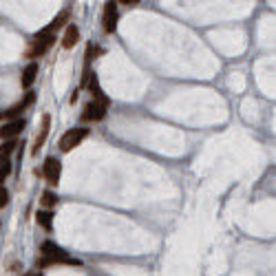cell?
I'll return each mask as SVG.
<instances>
[{
    "instance_id": "4fadbf2b",
    "label": "cell",
    "mask_w": 276,
    "mask_h": 276,
    "mask_svg": "<svg viewBox=\"0 0 276 276\" xmlns=\"http://www.w3.org/2000/svg\"><path fill=\"white\" fill-rule=\"evenodd\" d=\"M38 223H40L45 230H51V226H53V212L40 210V212H38Z\"/></svg>"
},
{
    "instance_id": "e0dca14e",
    "label": "cell",
    "mask_w": 276,
    "mask_h": 276,
    "mask_svg": "<svg viewBox=\"0 0 276 276\" xmlns=\"http://www.w3.org/2000/svg\"><path fill=\"white\" fill-rule=\"evenodd\" d=\"M117 4H128V7H135V4H139V0H122V2Z\"/></svg>"
},
{
    "instance_id": "30bf717a",
    "label": "cell",
    "mask_w": 276,
    "mask_h": 276,
    "mask_svg": "<svg viewBox=\"0 0 276 276\" xmlns=\"http://www.w3.org/2000/svg\"><path fill=\"white\" fill-rule=\"evenodd\" d=\"M38 78V64L36 62H31V64H27L25 69H22V78H20V84L22 89H29L33 82H36Z\"/></svg>"
},
{
    "instance_id": "5bb4252c",
    "label": "cell",
    "mask_w": 276,
    "mask_h": 276,
    "mask_svg": "<svg viewBox=\"0 0 276 276\" xmlns=\"http://www.w3.org/2000/svg\"><path fill=\"white\" fill-rule=\"evenodd\" d=\"M40 203H42V208H53L58 203V194L51 192V190H45L40 197Z\"/></svg>"
},
{
    "instance_id": "9a60e30c",
    "label": "cell",
    "mask_w": 276,
    "mask_h": 276,
    "mask_svg": "<svg viewBox=\"0 0 276 276\" xmlns=\"http://www.w3.org/2000/svg\"><path fill=\"white\" fill-rule=\"evenodd\" d=\"M9 173H11V164L7 161V164H2V166H0V185H2V182L9 177Z\"/></svg>"
},
{
    "instance_id": "2e32d148",
    "label": "cell",
    "mask_w": 276,
    "mask_h": 276,
    "mask_svg": "<svg viewBox=\"0 0 276 276\" xmlns=\"http://www.w3.org/2000/svg\"><path fill=\"white\" fill-rule=\"evenodd\" d=\"M7 203H9V192L4 188H0V210H2Z\"/></svg>"
},
{
    "instance_id": "ba28073f",
    "label": "cell",
    "mask_w": 276,
    "mask_h": 276,
    "mask_svg": "<svg viewBox=\"0 0 276 276\" xmlns=\"http://www.w3.org/2000/svg\"><path fill=\"white\" fill-rule=\"evenodd\" d=\"M40 128H42V131L38 133L36 141H33V148H31V153H33V155H36L38 150H40V146L45 144L46 137H49V131H51V115H45V117H42V126H40Z\"/></svg>"
},
{
    "instance_id": "277c9868",
    "label": "cell",
    "mask_w": 276,
    "mask_h": 276,
    "mask_svg": "<svg viewBox=\"0 0 276 276\" xmlns=\"http://www.w3.org/2000/svg\"><path fill=\"white\" fill-rule=\"evenodd\" d=\"M106 108H108V102H104V99H93V102H89L87 106H84L80 120L82 122H102L104 115H106Z\"/></svg>"
},
{
    "instance_id": "3957f363",
    "label": "cell",
    "mask_w": 276,
    "mask_h": 276,
    "mask_svg": "<svg viewBox=\"0 0 276 276\" xmlns=\"http://www.w3.org/2000/svg\"><path fill=\"white\" fill-rule=\"evenodd\" d=\"M33 102H36V93L31 91V93H27L18 104H13V106H9V108H4V111H0V120H2V122L20 120V113H25Z\"/></svg>"
},
{
    "instance_id": "9c48e42d",
    "label": "cell",
    "mask_w": 276,
    "mask_h": 276,
    "mask_svg": "<svg viewBox=\"0 0 276 276\" xmlns=\"http://www.w3.org/2000/svg\"><path fill=\"white\" fill-rule=\"evenodd\" d=\"M78 40H80L78 25H66L64 36H62V46H64V49H73V46L78 45Z\"/></svg>"
},
{
    "instance_id": "5b68a950",
    "label": "cell",
    "mask_w": 276,
    "mask_h": 276,
    "mask_svg": "<svg viewBox=\"0 0 276 276\" xmlns=\"http://www.w3.org/2000/svg\"><path fill=\"white\" fill-rule=\"evenodd\" d=\"M42 177L46 179L51 185H58L62 177V164L55 157H46L45 164H42Z\"/></svg>"
},
{
    "instance_id": "6da1fadb",
    "label": "cell",
    "mask_w": 276,
    "mask_h": 276,
    "mask_svg": "<svg viewBox=\"0 0 276 276\" xmlns=\"http://www.w3.org/2000/svg\"><path fill=\"white\" fill-rule=\"evenodd\" d=\"M53 45H55V36H53V33L38 31L36 36H33V40H31V46L27 49L25 58H42V55H45Z\"/></svg>"
},
{
    "instance_id": "ac0fdd59",
    "label": "cell",
    "mask_w": 276,
    "mask_h": 276,
    "mask_svg": "<svg viewBox=\"0 0 276 276\" xmlns=\"http://www.w3.org/2000/svg\"><path fill=\"white\" fill-rule=\"evenodd\" d=\"M25 276H42V272H27Z\"/></svg>"
},
{
    "instance_id": "7a4b0ae2",
    "label": "cell",
    "mask_w": 276,
    "mask_h": 276,
    "mask_svg": "<svg viewBox=\"0 0 276 276\" xmlns=\"http://www.w3.org/2000/svg\"><path fill=\"white\" fill-rule=\"evenodd\" d=\"M89 137V128H84V126H75V128H69V131L64 133V135L60 137V141H58V146H60V150L62 153H71V150L75 148V146H80L84 139Z\"/></svg>"
},
{
    "instance_id": "52a82bcc",
    "label": "cell",
    "mask_w": 276,
    "mask_h": 276,
    "mask_svg": "<svg viewBox=\"0 0 276 276\" xmlns=\"http://www.w3.org/2000/svg\"><path fill=\"white\" fill-rule=\"evenodd\" d=\"M25 120H13V122H7V124H2L0 126V137H2L4 141H9V139H16L18 135H20L22 131H25Z\"/></svg>"
},
{
    "instance_id": "8992f818",
    "label": "cell",
    "mask_w": 276,
    "mask_h": 276,
    "mask_svg": "<svg viewBox=\"0 0 276 276\" xmlns=\"http://www.w3.org/2000/svg\"><path fill=\"white\" fill-rule=\"evenodd\" d=\"M117 20H120V13H117V2H106L102 11V27L106 33H115L117 29Z\"/></svg>"
},
{
    "instance_id": "8fae6325",
    "label": "cell",
    "mask_w": 276,
    "mask_h": 276,
    "mask_svg": "<svg viewBox=\"0 0 276 276\" xmlns=\"http://www.w3.org/2000/svg\"><path fill=\"white\" fill-rule=\"evenodd\" d=\"M69 16H71V9H64V11H60L58 16L53 18V22H51V25L46 27V29H42V33H53V36H55V31H58L60 27H64V25H66Z\"/></svg>"
},
{
    "instance_id": "7c38bea8",
    "label": "cell",
    "mask_w": 276,
    "mask_h": 276,
    "mask_svg": "<svg viewBox=\"0 0 276 276\" xmlns=\"http://www.w3.org/2000/svg\"><path fill=\"white\" fill-rule=\"evenodd\" d=\"M16 139H9V141H2V146H0V166L7 164L9 157L16 153Z\"/></svg>"
}]
</instances>
